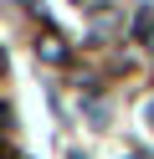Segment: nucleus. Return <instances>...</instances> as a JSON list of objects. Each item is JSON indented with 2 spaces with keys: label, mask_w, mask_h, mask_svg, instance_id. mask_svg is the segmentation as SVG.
<instances>
[{
  "label": "nucleus",
  "mask_w": 154,
  "mask_h": 159,
  "mask_svg": "<svg viewBox=\"0 0 154 159\" xmlns=\"http://www.w3.org/2000/svg\"><path fill=\"white\" fill-rule=\"evenodd\" d=\"M36 52L46 57V62H67V41H57L51 31H41V41H36Z\"/></svg>",
  "instance_id": "obj_1"
},
{
  "label": "nucleus",
  "mask_w": 154,
  "mask_h": 159,
  "mask_svg": "<svg viewBox=\"0 0 154 159\" xmlns=\"http://www.w3.org/2000/svg\"><path fill=\"white\" fill-rule=\"evenodd\" d=\"M133 36H139V41H154V5H144V11L133 16Z\"/></svg>",
  "instance_id": "obj_2"
},
{
  "label": "nucleus",
  "mask_w": 154,
  "mask_h": 159,
  "mask_svg": "<svg viewBox=\"0 0 154 159\" xmlns=\"http://www.w3.org/2000/svg\"><path fill=\"white\" fill-rule=\"evenodd\" d=\"M0 77H5V46H0Z\"/></svg>",
  "instance_id": "obj_3"
},
{
  "label": "nucleus",
  "mask_w": 154,
  "mask_h": 159,
  "mask_svg": "<svg viewBox=\"0 0 154 159\" xmlns=\"http://www.w3.org/2000/svg\"><path fill=\"white\" fill-rule=\"evenodd\" d=\"M149 128H154V103H149Z\"/></svg>",
  "instance_id": "obj_4"
},
{
  "label": "nucleus",
  "mask_w": 154,
  "mask_h": 159,
  "mask_svg": "<svg viewBox=\"0 0 154 159\" xmlns=\"http://www.w3.org/2000/svg\"><path fill=\"white\" fill-rule=\"evenodd\" d=\"M149 52H154V41H149Z\"/></svg>",
  "instance_id": "obj_5"
}]
</instances>
